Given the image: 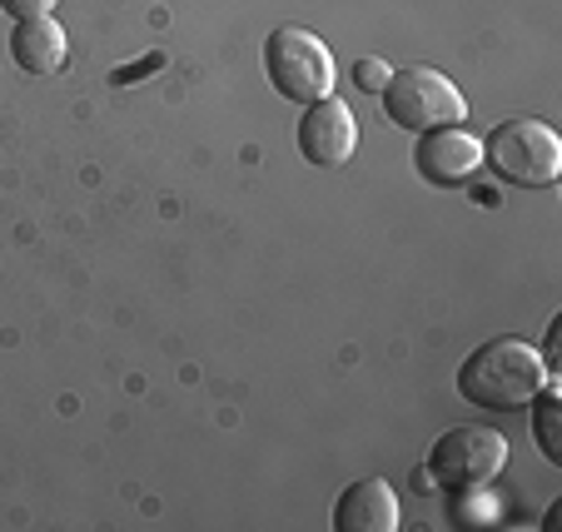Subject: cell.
Segmentation results:
<instances>
[{
    "instance_id": "cell-1",
    "label": "cell",
    "mask_w": 562,
    "mask_h": 532,
    "mask_svg": "<svg viewBox=\"0 0 562 532\" xmlns=\"http://www.w3.org/2000/svg\"><path fill=\"white\" fill-rule=\"evenodd\" d=\"M542 353L522 339H488L458 363V394L488 414H522L538 388H548Z\"/></svg>"
},
{
    "instance_id": "cell-2",
    "label": "cell",
    "mask_w": 562,
    "mask_h": 532,
    "mask_svg": "<svg viewBox=\"0 0 562 532\" xmlns=\"http://www.w3.org/2000/svg\"><path fill=\"white\" fill-rule=\"evenodd\" d=\"M483 165L518 190H548L562 180V139L548 120H503L483 139Z\"/></svg>"
},
{
    "instance_id": "cell-3",
    "label": "cell",
    "mask_w": 562,
    "mask_h": 532,
    "mask_svg": "<svg viewBox=\"0 0 562 532\" xmlns=\"http://www.w3.org/2000/svg\"><path fill=\"white\" fill-rule=\"evenodd\" d=\"M379 95H383V115L398 129H414V135L443 129V125H463L468 120L463 90H458L443 70H434V65H404V70H393Z\"/></svg>"
},
{
    "instance_id": "cell-4",
    "label": "cell",
    "mask_w": 562,
    "mask_h": 532,
    "mask_svg": "<svg viewBox=\"0 0 562 532\" xmlns=\"http://www.w3.org/2000/svg\"><path fill=\"white\" fill-rule=\"evenodd\" d=\"M265 75L269 86L294 105H314V100L334 95V80H339L329 45L304 25H279L265 41Z\"/></svg>"
},
{
    "instance_id": "cell-5",
    "label": "cell",
    "mask_w": 562,
    "mask_h": 532,
    "mask_svg": "<svg viewBox=\"0 0 562 532\" xmlns=\"http://www.w3.org/2000/svg\"><path fill=\"white\" fill-rule=\"evenodd\" d=\"M508 468V438L483 423H458L428 448V473L443 488H483Z\"/></svg>"
},
{
    "instance_id": "cell-6",
    "label": "cell",
    "mask_w": 562,
    "mask_h": 532,
    "mask_svg": "<svg viewBox=\"0 0 562 532\" xmlns=\"http://www.w3.org/2000/svg\"><path fill=\"white\" fill-rule=\"evenodd\" d=\"M414 165L428 184L438 190H453V184L473 180L483 170V139L463 125H443V129H424L414 149Z\"/></svg>"
},
{
    "instance_id": "cell-7",
    "label": "cell",
    "mask_w": 562,
    "mask_h": 532,
    "mask_svg": "<svg viewBox=\"0 0 562 532\" xmlns=\"http://www.w3.org/2000/svg\"><path fill=\"white\" fill-rule=\"evenodd\" d=\"M359 145V125H353V110L344 100L324 95L314 105H304V120H299V155L318 170H339L344 160Z\"/></svg>"
},
{
    "instance_id": "cell-8",
    "label": "cell",
    "mask_w": 562,
    "mask_h": 532,
    "mask_svg": "<svg viewBox=\"0 0 562 532\" xmlns=\"http://www.w3.org/2000/svg\"><path fill=\"white\" fill-rule=\"evenodd\" d=\"M398 493L383 478H359L334 502V532H398Z\"/></svg>"
},
{
    "instance_id": "cell-9",
    "label": "cell",
    "mask_w": 562,
    "mask_h": 532,
    "mask_svg": "<svg viewBox=\"0 0 562 532\" xmlns=\"http://www.w3.org/2000/svg\"><path fill=\"white\" fill-rule=\"evenodd\" d=\"M11 55L25 75H55L70 55V35L55 15H35V21H15L11 31Z\"/></svg>"
},
{
    "instance_id": "cell-10",
    "label": "cell",
    "mask_w": 562,
    "mask_h": 532,
    "mask_svg": "<svg viewBox=\"0 0 562 532\" xmlns=\"http://www.w3.org/2000/svg\"><path fill=\"white\" fill-rule=\"evenodd\" d=\"M528 408H532V438H538L542 459L562 463V404H558V388H538Z\"/></svg>"
},
{
    "instance_id": "cell-11",
    "label": "cell",
    "mask_w": 562,
    "mask_h": 532,
    "mask_svg": "<svg viewBox=\"0 0 562 532\" xmlns=\"http://www.w3.org/2000/svg\"><path fill=\"white\" fill-rule=\"evenodd\" d=\"M453 493H458L453 498L458 528H483V522L498 518V508H493V498H488V483H483V488H453Z\"/></svg>"
},
{
    "instance_id": "cell-12",
    "label": "cell",
    "mask_w": 562,
    "mask_h": 532,
    "mask_svg": "<svg viewBox=\"0 0 562 532\" xmlns=\"http://www.w3.org/2000/svg\"><path fill=\"white\" fill-rule=\"evenodd\" d=\"M389 75H393V65L379 60V55H359V60H353V86H359L363 95H379V90L389 86Z\"/></svg>"
},
{
    "instance_id": "cell-13",
    "label": "cell",
    "mask_w": 562,
    "mask_h": 532,
    "mask_svg": "<svg viewBox=\"0 0 562 532\" xmlns=\"http://www.w3.org/2000/svg\"><path fill=\"white\" fill-rule=\"evenodd\" d=\"M0 11L15 15V21H35V15H50L55 0H0Z\"/></svg>"
}]
</instances>
